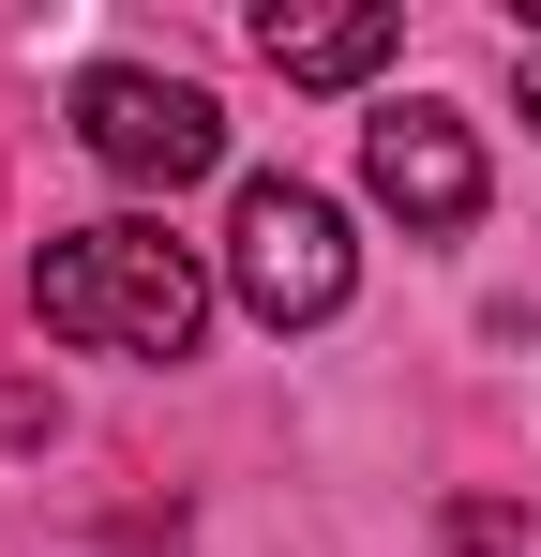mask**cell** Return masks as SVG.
Returning a JSON list of instances; mask_svg holds the SVG:
<instances>
[{
    "label": "cell",
    "instance_id": "obj_6",
    "mask_svg": "<svg viewBox=\"0 0 541 557\" xmlns=\"http://www.w3.org/2000/svg\"><path fill=\"white\" fill-rule=\"evenodd\" d=\"M527 136H541V61H527Z\"/></svg>",
    "mask_w": 541,
    "mask_h": 557
},
{
    "label": "cell",
    "instance_id": "obj_3",
    "mask_svg": "<svg viewBox=\"0 0 541 557\" xmlns=\"http://www.w3.org/2000/svg\"><path fill=\"white\" fill-rule=\"evenodd\" d=\"M76 151L105 166V182H136V196H180V182L226 166V106L196 91V76L105 61V76H76Z\"/></svg>",
    "mask_w": 541,
    "mask_h": 557
},
{
    "label": "cell",
    "instance_id": "obj_2",
    "mask_svg": "<svg viewBox=\"0 0 541 557\" xmlns=\"http://www.w3.org/2000/svg\"><path fill=\"white\" fill-rule=\"evenodd\" d=\"M226 286H241V317H270V332L347 317V286H361L347 211L316 182H241V211H226Z\"/></svg>",
    "mask_w": 541,
    "mask_h": 557
},
{
    "label": "cell",
    "instance_id": "obj_5",
    "mask_svg": "<svg viewBox=\"0 0 541 557\" xmlns=\"http://www.w3.org/2000/svg\"><path fill=\"white\" fill-rule=\"evenodd\" d=\"M406 46V15L376 0V15H270V76L286 91H347V76H376Z\"/></svg>",
    "mask_w": 541,
    "mask_h": 557
},
{
    "label": "cell",
    "instance_id": "obj_1",
    "mask_svg": "<svg viewBox=\"0 0 541 557\" xmlns=\"http://www.w3.org/2000/svg\"><path fill=\"white\" fill-rule=\"evenodd\" d=\"M30 317L61 347H121V362H180L211 332V272L180 257L166 226H46L30 257Z\"/></svg>",
    "mask_w": 541,
    "mask_h": 557
},
{
    "label": "cell",
    "instance_id": "obj_4",
    "mask_svg": "<svg viewBox=\"0 0 541 557\" xmlns=\"http://www.w3.org/2000/svg\"><path fill=\"white\" fill-rule=\"evenodd\" d=\"M361 182H376V211H406V226H481V151H466V121L451 106H376L361 121Z\"/></svg>",
    "mask_w": 541,
    "mask_h": 557
}]
</instances>
